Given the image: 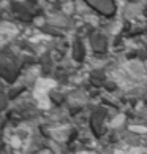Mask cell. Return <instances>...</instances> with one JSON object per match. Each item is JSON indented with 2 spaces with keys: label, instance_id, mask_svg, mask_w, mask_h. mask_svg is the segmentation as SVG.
<instances>
[{
  "label": "cell",
  "instance_id": "cell-1",
  "mask_svg": "<svg viewBox=\"0 0 147 154\" xmlns=\"http://www.w3.org/2000/svg\"><path fill=\"white\" fill-rule=\"evenodd\" d=\"M112 78L120 84L123 89H133L134 86L141 84V81L146 78L144 65L136 60H130L117 70L112 72Z\"/></svg>",
  "mask_w": 147,
  "mask_h": 154
},
{
  "label": "cell",
  "instance_id": "cell-2",
  "mask_svg": "<svg viewBox=\"0 0 147 154\" xmlns=\"http://www.w3.org/2000/svg\"><path fill=\"white\" fill-rule=\"evenodd\" d=\"M55 86V83L52 79H38L37 86H35V99L38 102V105L41 108H48L49 106V100H48V92L49 89H52Z\"/></svg>",
  "mask_w": 147,
  "mask_h": 154
},
{
  "label": "cell",
  "instance_id": "cell-3",
  "mask_svg": "<svg viewBox=\"0 0 147 154\" xmlns=\"http://www.w3.org/2000/svg\"><path fill=\"white\" fill-rule=\"evenodd\" d=\"M29 140H30V130L27 127H19V129H16L14 132H11L10 145H11V148H14V149H18V148H27Z\"/></svg>",
  "mask_w": 147,
  "mask_h": 154
},
{
  "label": "cell",
  "instance_id": "cell-4",
  "mask_svg": "<svg viewBox=\"0 0 147 154\" xmlns=\"http://www.w3.org/2000/svg\"><path fill=\"white\" fill-rule=\"evenodd\" d=\"M16 32H18V29H16L14 26L8 24V22H3L2 24V42L5 43L10 37H14Z\"/></svg>",
  "mask_w": 147,
  "mask_h": 154
},
{
  "label": "cell",
  "instance_id": "cell-5",
  "mask_svg": "<svg viewBox=\"0 0 147 154\" xmlns=\"http://www.w3.org/2000/svg\"><path fill=\"white\" fill-rule=\"evenodd\" d=\"M125 154H147V149H144V148H133V149H130Z\"/></svg>",
  "mask_w": 147,
  "mask_h": 154
},
{
  "label": "cell",
  "instance_id": "cell-6",
  "mask_svg": "<svg viewBox=\"0 0 147 154\" xmlns=\"http://www.w3.org/2000/svg\"><path fill=\"white\" fill-rule=\"evenodd\" d=\"M122 119H123V116H119V118H116V121L112 122V125H119V124H122Z\"/></svg>",
  "mask_w": 147,
  "mask_h": 154
},
{
  "label": "cell",
  "instance_id": "cell-7",
  "mask_svg": "<svg viewBox=\"0 0 147 154\" xmlns=\"http://www.w3.org/2000/svg\"><path fill=\"white\" fill-rule=\"evenodd\" d=\"M79 154H95V152H79Z\"/></svg>",
  "mask_w": 147,
  "mask_h": 154
}]
</instances>
